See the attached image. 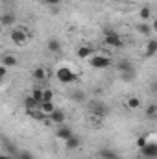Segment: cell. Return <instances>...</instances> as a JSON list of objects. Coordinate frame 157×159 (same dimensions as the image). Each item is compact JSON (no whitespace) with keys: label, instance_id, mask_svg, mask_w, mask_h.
<instances>
[{"label":"cell","instance_id":"7a4b0ae2","mask_svg":"<svg viewBox=\"0 0 157 159\" xmlns=\"http://www.w3.org/2000/svg\"><path fill=\"white\" fill-rule=\"evenodd\" d=\"M89 65H91L92 69H100V70H102V69H107L109 65H113V61H111L107 56H100V54H98V56H92V57H91Z\"/></svg>","mask_w":157,"mask_h":159},{"label":"cell","instance_id":"52a82bcc","mask_svg":"<svg viewBox=\"0 0 157 159\" xmlns=\"http://www.w3.org/2000/svg\"><path fill=\"white\" fill-rule=\"evenodd\" d=\"M141 152H142V156H144V157L154 159V157H157V144H155V143H148L146 146H142V148H141Z\"/></svg>","mask_w":157,"mask_h":159},{"label":"cell","instance_id":"1f68e13d","mask_svg":"<svg viewBox=\"0 0 157 159\" xmlns=\"http://www.w3.org/2000/svg\"><path fill=\"white\" fill-rule=\"evenodd\" d=\"M61 0H46V4H50V6H56V4H59Z\"/></svg>","mask_w":157,"mask_h":159},{"label":"cell","instance_id":"30bf717a","mask_svg":"<svg viewBox=\"0 0 157 159\" xmlns=\"http://www.w3.org/2000/svg\"><path fill=\"white\" fill-rule=\"evenodd\" d=\"M91 113H94V115H100V117H104V115L107 113V109H105V106H104V104H100V102H94V104L91 106Z\"/></svg>","mask_w":157,"mask_h":159},{"label":"cell","instance_id":"6da1fadb","mask_svg":"<svg viewBox=\"0 0 157 159\" xmlns=\"http://www.w3.org/2000/svg\"><path fill=\"white\" fill-rule=\"evenodd\" d=\"M56 78L59 80L61 83H72V81L78 80V76H76L69 67H59V69L56 70Z\"/></svg>","mask_w":157,"mask_h":159},{"label":"cell","instance_id":"484cf974","mask_svg":"<svg viewBox=\"0 0 157 159\" xmlns=\"http://www.w3.org/2000/svg\"><path fill=\"white\" fill-rule=\"evenodd\" d=\"M30 96H32L34 100H37V102H39V104H41V100H43V89H34Z\"/></svg>","mask_w":157,"mask_h":159},{"label":"cell","instance_id":"5bb4252c","mask_svg":"<svg viewBox=\"0 0 157 159\" xmlns=\"http://www.w3.org/2000/svg\"><path fill=\"white\" fill-rule=\"evenodd\" d=\"M39 109L44 113V115H50V113L56 109V106H54V102H41V104H39Z\"/></svg>","mask_w":157,"mask_h":159},{"label":"cell","instance_id":"8fae6325","mask_svg":"<svg viewBox=\"0 0 157 159\" xmlns=\"http://www.w3.org/2000/svg\"><path fill=\"white\" fill-rule=\"evenodd\" d=\"M98 157L100 159H118V156H117V152H113L109 148H104V150L98 152Z\"/></svg>","mask_w":157,"mask_h":159},{"label":"cell","instance_id":"d590c367","mask_svg":"<svg viewBox=\"0 0 157 159\" xmlns=\"http://www.w3.org/2000/svg\"><path fill=\"white\" fill-rule=\"evenodd\" d=\"M0 83H2V80H0Z\"/></svg>","mask_w":157,"mask_h":159},{"label":"cell","instance_id":"5b68a950","mask_svg":"<svg viewBox=\"0 0 157 159\" xmlns=\"http://www.w3.org/2000/svg\"><path fill=\"white\" fill-rule=\"evenodd\" d=\"M48 120H50L52 124H57V126H59V124H65L67 115H65V111H63V109H57V107H56V109L48 115Z\"/></svg>","mask_w":157,"mask_h":159},{"label":"cell","instance_id":"4fadbf2b","mask_svg":"<svg viewBox=\"0 0 157 159\" xmlns=\"http://www.w3.org/2000/svg\"><path fill=\"white\" fill-rule=\"evenodd\" d=\"M117 69L120 70V72H133L135 69H133V65H131V61H118V65H117Z\"/></svg>","mask_w":157,"mask_h":159},{"label":"cell","instance_id":"44dd1931","mask_svg":"<svg viewBox=\"0 0 157 159\" xmlns=\"http://www.w3.org/2000/svg\"><path fill=\"white\" fill-rule=\"evenodd\" d=\"M92 52H94V50H92L91 46H79L78 48V57H81V59H83V57H89Z\"/></svg>","mask_w":157,"mask_h":159},{"label":"cell","instance_id":"ffe728a7","mask_svg":"<svg viewBox=\"0 0 157 159\" xmlns=\"http://www.w3.org/2000/svg\"><path fill=\"white\" fill-rule=\"evenodd\" d=\"M26 113H28V117H32V119H35V120H44V113L41 109H28Z\"/></svg>","mask_w":157,"mask_h":159},{"label":"cell","instance_id":"3957f363","mask_svg":"<svg viewBox=\"0 0 157 159\" xmlns=\"http://www.w3.org/2000/svg\"><path fill=\"white\" fill-rule=\"evenodd\" d=\"M105 43H107L109 46H113V48H120V46H124L122 37L118 35L117 32H113V30H107V32H105Z\"/></svg>","mask_w":157,"mask_h":159},{"label":"cell","instance_id":"7c38bea8","mask_svg":"<svg viewBox=\"0 0 157 159\" xmlns=\"http://www.w3.org/2000/svg\"><path fill=\"white\" fill-rule=\"evenodd\" d=\"M2 65L7 69V67H15L17 65V57L15 56H11V54H6V56H2Z\"/></svg>","mask_w":157,"mask_h":159},{"label":"cell","instance_id":"d6a6232c","mask_svg":"<svg viewBox=\"0 0 157 159\" xmlns=\"http://www.w3.org/2000/svg\"><path fill=\"white\" fill-rule=\"evenodd\" d=\"M0 159H15V157H11V156H6V154H0Z\"/></svg>","mask_w":157,"mask_h":159},{"label":"cell","instance_id":"2e32d148","mask_svg":"<svg viewBox=\"0 0 157 159\" xmlns=\"http://www.w3.org/2000/svg\"><path fill=\"white\" fill-rule=\"evenodd\" d=\"M24 107H26V111H28V109H39V102L34 100L32 96H26V98H24Z\"/></svg>","mask_w":157,"mask_h":159},{"label":"cell","instance_id":"ac0fdd59","mask_svg":"<svg viewBox=\"0 0 157 159\" xmlns=\"http://www.w3.org/2000/svg\"><path fill=\"white\" fill-rule=\"evenodd\" d=\"M32 78L37 80V81H44V80H46V72H44V69H41V67L34 69V72H32Z\"/></svg>","mask_w":157,"mask_h":159},{"label":"cell","instance_id":"f546056e","mask_svg":"<svg viewBox=\"0 0 157 159\" xmlns=\"http://www.w3.org/2000/svg\"><path fill=\"white\" fill-rule=\"evenodd\" d=\"M146 144H148L146 137H139V139H137V146H139V148H142V146H146Z\"/></svg>","mask_w":157,"mask_h":159},{"label":"cell","instance_id":"603a6c76","mask_svg":"<svg viewBox=\"0 0 157 159\" xmlns=\"http://www.w3.org/2000/svg\"><path fill=\"white\" fill-rule=\"evenodd\" d=\"M139 32L144 35V37H150L152 35V28L146 24V22H142V24H139Z\"/></svg>","mask_w":157,"mask_h":159},{"label":"cell","instance_id":"9c48e42d","mask_svg":"<svg viewBox=\"0 0 157 159\" xmlns=\"http://www.w3.org/2000/svg\"><path fill=\"white\" fill-rule=\"evenodd\" d=\"M79 144H81V141H79L78 135H74V133L65 141V146H67L69 150H76V148H79Z\"/></svg>","mask_w":157,"mask_h":159},{"label":"cell","instance_id":"9a60e30c","mask_svg":"<svg viewBox=\"0 0 157 159\" xmlns=\"http://www.w3.org/2000/svg\"><path fill=\"white\" fill-rule=\"evenodd\" d=\"M157 52V41L155 39H150L148 46H146V57H154Z\"/></svg>","mask_w":157,"mask_h":159},{"label":"cell","instance_id":"f1b7e54d","mask_svg":"<svg viewBox=\"0 0 157 159\" xmlns=\"http://www.w3.org/2000/svg\"><path fill=\"white\" fill-rule=\"evenodd\" d=\"M17 156H19V159H35L32 156V152H26V150H24V152H19Z\"/></svg>","mask_w":157,"mask_h":159},{"label":"cell","instance_id":"e0dca14e","mask_svg":"<svg viewBox=\"0 0 157 159\" xmlns=\"http://www.w3.org/2000/svg\"><path fill=\"white\" fill-rule=\"evenodd\" d=\"M126 107H128V109H139V107H141V100H139L137 96H129L128 102H126Z\"/></svg>","mask_w":157,"mask_h":159},{"label":"cell","instance_id":"277c9868","mask_svg":"<svg viewBox=\"0 0 157 159\" xmlns=\"http://www.w3.org/2000/svg\"><path fill=\"white\" fill-rule=\"evenodd\" d=\"M9 37H11V41H13L17 46H24V44L28 43V34H26L24 30H13V32L9 34Z\"/></svg>","mask_w":157,"mask_h":159},{"label":"cell","instance_id":"836d02e7","mask_svg":"<svg viewBox=\"0 0 157 159\" xmlns=\"http://www.w3.org/2000/svg\"><path fill=\"white\" fill-rule=\"evenodd\" d=\"M0 34H2V24H0Z\"/></svg>","mask_w":157,"mask_h":159},{"label":"cell","instance_id":"83f0119b","mask_svg":"<svg viewBox=\"0 0 157 159\" xmlns=\"http://www.w3.org/2000/svg\"><path fill=\"white\" fill-rule=\"evenodd\" d=\"M155 113H157V107H155V104H152V106H148V109H146V115H148V117H155Z\"/></svg>","mask_w":157,"mask_h":159},{"label":"cell","instance_id":"ba28073f","mask_svg":"<svg viewBox=\"0 0 157 159\" xmlns=\"http://www.w3.org/2000/svg\"><path fill=\"white\" fill-rule=\"evenodd\" d=\"M46 46H48V50L52 52V54H59L61 50H63V46H61V43H59V39H48V43H46Z\"/></svg>","mask_w":157,"mask_h":159},{"label":"cell","instance_id":"4dcf8cb0","mask_svg":"<svg viewBox=\"0 0 157 159\" xmlns=\"http://www.w3.org/2000/svg\"><path fill=\"white\" fill-rule=\"evenodd\" d=\"M6 72H7V69H6L4 65H0V80H4V76H6Z\"/></svg>","mask_w":157,"mask_h":159},{"label":"cell","instance_id":"8992f818","mask_svg":"<svg viewBox=\"0 0 157 159\" xmlns=\"http://www.w3.org/2000/svg\"><path fill=\"white\" fill-rule=\"evenodd\" d=\"M70 135H72V129H70L67 124H59V128L56 129V137L61 139V141H67Z\"/></svg>","mask_w":157,"mask_h":159},{"label":"cell","instance_id":"cb8c5ba5","mask_svg":"<svg viewBox=\"0 0 157 159\" xmlns=\"http://www.w3.org/2000/svg\"><path fill=\"white\" fill-rule=\"evenodd\" d=\"M41 102H54V93L50 89H43V100Z\"/></svg>","mask_w":157,"mask_h":159},{"label":"cell","instance_id":"4316f807","mask_svg":"<svg viewBox=\"0 0 157 159\" xmlns=\"http://www.w3.org/2000/svg\"><path fill=\"white\" fill-rule=\"evenodd\" d=\"M133 78H135V70L133 72H122V80L124 81H133Z\"/></svg>","mask_w":157,"mask_h":159},{"label":"cell","instance_id":"e575fe53","mask_svg":"<svg viewBox=\"0 0 157 159\" xmlns=\"http://www.w3.org/2000/svg\"><path fill=\"white\" fill-rule=\"evenodd\" d=\"M39 2H44V4H46V0H39Z\"/></svg>","mask_w":157,"mask_h":159},{"label":"cell","instance_id":"d6986e66","mask_svg":"<svg viewBox=\"0 0 157 159\" xmlns=\"http://www.w3.org/2000/svg\"><path fill=\"white\" fill-rule=\"evenodd\" d=\"M89 122H91V126H94V128H98V126H102V119L104 117H100V115H94V113H89Z\"/></svg>","mask_w":157,"mask_h":159},{"label":"cell","instance_id":"7402d4cb","mask_svg":"<svg viewBox=\"0 0 157 159\" xmlns=\"http://www.w3.org/2000/svg\"><path fill=\"white\" fill-rule=\"evenodd\" d=\"M13 22H15V17H13V15H7V13H6V15L0 17V24H2V28H4V26H11Z\"/></svg>","mask_w":157,"mask_h":159},{"label":"cell","instance_id":"d4e9b609","mask_svg":"<svg viewBox=\"0 0 157 159\" xmlns=\"http://www.w3.org/2000/svg\"><path fill=\"white\" fill-rule=\"evenodd\" d=\"M139 15H141V19H142V22H146V20H150V15H152V11H150V7H142Z\"/></svg>","mask_w":157,"mask_h":159}]
</instances>
